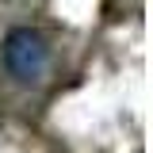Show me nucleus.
<instances>
[{"label": "nucleus", "mask_w": 153, "mask_h": 153, "mask_svg": "<svg viewBox=\"0 0 153 153\" xmlns=\"http://www.w3.org/2000/svg\"><path fill=\"white\" fill-rule=\"evenodd\" d=\"M46 65H50V46H46V38L38 35V31L19 27V31H12V35L4 38V69L16 76L19 84L42 80Z\"/></svg>", "instance_id": "nucleus-1"}]
</instances>
